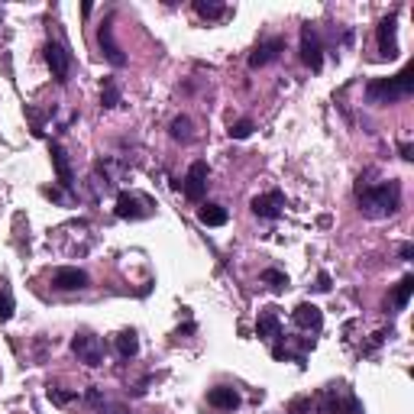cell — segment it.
<instances>
[{"label":"cell","instance_id":"1","mask_svg":"<svg viewBox=\"0 0 414 414\" xmlns=\"http://www.w3.org/2000/svg\"><path fill=\"white\" fill-rule=\"evenodd\" d=\"M356 201H359V211L366 217H388V214L398 211L401 204V191L395 182H382V185H369L359 178L356 185Z\"/></svg>","mask_w":414,"mask_h":414},{"label":"cell","instance_id":"2","mask_svg":"<svg viewBox=\"0 0 414 414\" xmlns=\"http://www.w3.org/2000/svg\"><path fill=\"white\" fill-rule=\"evenodd\" d=\"M414 91V65H405L395 78H379L366 88V98L369 104H395V100L411 98Z\"/></svg>","mask_w":414,"mask_h":414},{"label":"cell","instance_id":"3","mask_svg":"<svg viewBox=\"0 0 414 414\" xmlns=\"http://www.w3.org/2000/svg\"><path fill=\"white\" fill-rule=\"evenodd\" d=\"M117 217H123V220L152 217V201L143 195H133V191H123V195L117 197Z\"/></svg>","mask_w":414,"mask_h":414},{"label":"cell","instance_id":"4","mask_svg":"<svg viewBox=\"0 0 414 414\" xmlns=\"http://www.w3.org/2000/svg\"><path fill=\"white\" fill-rule=\"evenodd\" d=\"M71 350H75V356L88 366L104 363V343H100V337H94V333H78V337L71 340Z\"/></svg>","mask_w":414,"mask_h":414},{"label":"cell","instance_id":"5","mask_svg":"<svg viewBox=\"0 0 414 414\" xmlns=\"http://www.w3.org/2000/svg\"><path fill=\"white\" fill-rule=\"evenodd\" d=\"M46 62H49V68H52V78H56L58 85H65L71 75V56L65 52V46H58V43L46 46Z\"/></svg>","mask_w":414,"mask_h":414},{"label":"cell","instance_id":"6","mask_svg":"<svg viewBox=\"0 0 414 414\" xmlns=\"http://www.w3.org/2000/svg\"><path fill=\"white\" fill-rule=\"evenodd\" d=\"M98 43H100V52H104V58L113 65V68H123L127 65V56H123V49L117 46V39H113V23L107 20L104 26L98 29Z\"/></svg>","mask_w":414,"mask_h":414},{"label":"cell","instance_id":"7","mask_svg":"<svg viewBox=\"0 0 414 414\" xmlns=\"http://www.w3.org/2000/svg\"><path fill=\"white\" fill-rule=\"evenodd\" d=\"M301 62L308 65L311 71H321L324 65V52H321V39H317V33L311 26L301 29Z\"/></svg>","mask_w":414,"mask_h":414},{"label":"cell","instance_id":"8","mask_svg":"<svg viewBox=\"0 0 414 414\" xmlns=\"http://www.w3.org/2000/svg\"><path fill=\"white\" fill-rule=\"evenodd\" d=\"M207 191V162H195L185 175V197L188 201H201Z\"/></svg>","mask_w":414,"mask_h":414},{"label":"cell","instance_id":"9","mask_svg":"<svg viewBox=\"0 0 414 414\" xmlns=\"http://www.w3.org/2000/svg\"><path fill=\"white\" fill-rule=\"evenodd\" d=\"M52 285H56L58 291H78V288L88 285V272H81L78 266H62L52 275Z\"/></svg>","mask_w":414,"mask_h":414},{"label":"cell","instance_id":"10","mask_svg":"<svg viewBox=\"0 0 414 414\" xmlns=\"http://www.w3.org/2000/svg\"><path fill=\"white\" fill-rule=\"evenodd\" d=\"M281 207H285L281 191H269V195L253 197V214H256V217H262V220H275L281 214Z\"/></svg>","mask_w":414,"mask_h":414},{"label":"cell","instance_id":"11","mask_svg":"<svg viewBox=\"0 0 414 414\" xmlns=\"http://www.w3.org/2000/svg\"><path fill=\"white\" fill-rule=\"evenodd\" d=\"M281 49H285V43H281L279 36H275V39H266V43H259L253 49V56H249V68H262V65L275 62Z\"/></svg>","mask_w":414,"mask_h":414},{"label":"cell","instance_id":"12","mask_svg":"<svg viewBox=\"0 0 414 414\" xmlns=\"http://www.w3.org/2000/svg\"><path fill=\"white\" fill-rule=\"evenodd\" d=\"M379 52L382 58H395L398 56V39H395V16H385L379 23Z\"/></svg>","mask_w":414,"mask_h":414},{"label":"cell","instance_id":"13","mask_svg":"<svg viewBox=\"0 0 414 414\" xmlns=\"http://www.w3.org/2000/svg\"><path fill=\"white\" fill-rule=\"evenodd\" d=\"M49 155H52V165H56L58 185H62V188H71V185H75V175H71V162H68V155H65V149L58 146V143H52Z\"/></svg>","mask_w":414,"mask_h":414},{"label":"cell","instance_id":"14","mask_svg":"<svg viewBox=\"0 0 414 414\" xmlns=\"http://www.w3.org/2000/svg\"><path fill=\"white\" fill-rule=\"evenodd\" d=\"M291 317H295V324H298L301 330H321V324H324L321 308H317V304H308V301L298 304L295 314H291Z\"/></svg>","mask_w":414,"mask_h":414},{"label":"cell","instance_id":"15","mask_svg":"<svg viewBox=\"0 0 414 414\" xmlns=\"http://www.w3.org/2000/svg\"><path fill=\"white\" fill-rule=\"evenodd\" d=\"M256 333H259L262 340H279L281 330H279V314H275V308H262L259 311V321H256Z\"/></svg>","mask_w":414,"mask_h":414},{"label":"cell","instance_id":"16","mask_svg":"<svg viewBox=\"0 0 414 414\" xmlns=\"http://www.w3.org/2000/svg\"><path fill=\"white\" fill-rule=\"evenodd\" d=\"M207 405L217 408V411H233V408L239 405V395L233 392V388H227V385L211 388V392H207Z\"/></svg>","mask_w":414,"mask_h":414},{"label":"cell","instance_id":"17","mask_svg":"<svg viewBox=\"0 0 414 414\" xmlns=\"http://www.w3.org/2000/svg\"><path fill=\"white\" fill-rule=\"evenodd\" d=\"M197 220H201L204 227H224L227 220H230V214H227L220 204H204L201 211H197Z\"/></svg>","mask_w":414,"mask_h":414},{"label":"cell","instance_id":"18","mask_svg":"<svg viewBox=\"0 0 414 414\" xmlns=\"http://www.w3.org/2000/svg\"><path fill=\"white\" fill-rule=\"evenodd\" d=\"M327 414H366V411H363V405H359L353 395H343V401H333V398H330Z\"/></svg>","mask_w":414,"mask_h":414},{"label":"cell","instance_id":"19","mask_svg":"<svg viewBox=\"0 0 414 414\" xmlns=\"http://www.w3.org/2000/svg\"><path fill=\"white\" fill-rule=\"evenodd\" d=\"M117 353L120 356H136L140 353V340H136L133 330H123V333H117Z\"/></svg>","mask_w":414,"mask_h":414},{"label":"cell","instance_id":"20","mask_svg":"<svg viewBox=\"0 0 414 414\" xmlns=\"http://www.w3.org/2000/svg\"><path fill=\"white\" fill-rule=\"evenodd\" d=\"M411 291H414V279L411 275H405V279L398 281V288H395V295H392V304L395 308H408V301H411Z\"/></svg>","mask_w":414,"mask_h":414},{"label":"cell","instance_id":"21","mask_svg":"<svg viewBox=\"0 0 414 414\" xmlns=\"http://www.w3.org/2000/svg\"><path fill=\"white\" fill-rule=\"evenodd\" d=\"M100 100H104V107H117V104H120V91H117V81H113V78H104V88H100Z\"/></svg>","mask_w":414,"mask_h":414},{"label":"cell","instance_id":"22","mask_svg":"<svg viewBox=\"0 0 414 414\" xmlns=\"http://www.w3.org/2000/svg\"><path fill=\"white\" fill-rule=\"evenodd\" d=\"M172 136H175V140H182V143H188L191 136V120L188 117H178V120H172Z\"/></svg>","mask_w":414,"mask_h":414},{"label":"cell","instance_id":"23","mask_svg":"<svg viewBox=\"0 0 414 414\" xmlns=\"http://www.w3.org/2000/svg\"><path fill=\"white\" fill-rule=\"evenodd\" d=\"M195 10L204 16V20H217V16H224V7H220V4H204V0H195Z\"/></svg>","mask_w":414,"mask_h":414},{"label":"cell","instance_id":"24","mask_svg":"<svg viewBox=\"0 0 414 414\" xmlns=\"http://www.w3.org/2000/svg\"><path fill=\"white\" fill-rule=\"evenodd\" d=\"M10 317H14V295L4 288V291H0V324H7Z\"/></svg>","mask_w":414,"mask_h":414},{"label":"cell","instance_id":"25","mask_svg":"<svg viewBox=\"0 0 414 414\" xmlns=\"http://www.w3.org/2000/svg\"><path fill=\"white\" fill-rule=\"evenodd\" d=\"M230 136L233 140H249L253 136V120H237L230 127Z\"/></svg>","mask_w":414,"mask_h":414},{"label":"cell","instance_id":"26","mask_svg":"<svg viewBox=\"0 0 414 414\" xmlns=\"http://www.w3.org/2000/svg\"><path fill=\"white\" fill-rule=\"evenodd\" d=\"M262 281H266V285H272V288H285L288 285V279L281 272H275V269H266V272H262Z\"/></svg>","mask_w":414,"mask_h":414},{"label":"cell","instance_id":"27","mask_svg":"<svg viewBox=\"0 0 414 414\" xmlns=\"http://www.w3.org/2000/svg\"><path fill=\"white\" fill-rule=\"evenodd\" d=\"M49 398H56L58 405H65V401L75 398V392H58V388H49Z\"/></svg>","mask_w":414,"mask_h":414},{"label":"cell","instance_id":"28","mask_svg":"<svg viewBox=\"0 0 414 414\" xmlns=\"http://www.w3.org/2000/svg\"><path fill=\"white\" fill-rule=\"evenodd\" d=\"M308 408H311V401H308V398H298L295 405L288 408V414H304V411H308Z\"/></svg>","mask_w":414,"mask_h":414},{"label":"cell","instance_id":"29","mask_svg":"<svg viewBox=\"0 0 414 414\" xmlns=\"http://www.w3.org/2000/svg\"><path fill=\"white\" fill-rule=\"evenodd\" d=\"M317 291H330V275L327 272H321V275H317Z\"/></svg>","mask_w":414,"mask_h":414},{"label":"cell","instance_id":"30","mask_svg":"<svg viewBox=\"0 0 414 414\" xmlns=\"http://www.w3.org/2000/svg\"><path fill=\"white\" fill-rule=\"evenodd\" d=\"M100 414H130V411L123 405H104V408H100Z\"/></svg>","mask_w":414,"mask_h":414},{"label":"cell","instance_id":"31","mask_svg":"<svg viewBox=\"0 0 414 414\" xmlns=\"http://www.w3.org/2000/svg\"><path fill=\"white\" fill-rule=\"evenodd\" d=\"M411 152H414V149H411V143H401V159H405V162H411V159H414Z\"/></svg>","mask_w":414,"mask_h":414},{"label":"cell","instance_id":"32","mask_svg":"<svg viewBox=\"0 0 414 414\" xmlns=\"http://www.w3.org/2000/svg\"><path fill=\"white\" fill-rule=\"evenodd\" d=\"M411 256H414V246H411V243H405V246H401V259L411 262Z\"/></svg>","mask_w":414,"mask_h":414}]
</instances>
